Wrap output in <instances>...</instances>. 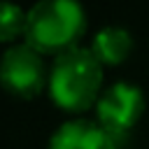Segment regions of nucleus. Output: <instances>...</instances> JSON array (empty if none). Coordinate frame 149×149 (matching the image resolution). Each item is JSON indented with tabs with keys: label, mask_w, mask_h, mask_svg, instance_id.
<instances>
[{
	"label": "nucleus",
	"mask_w": 149,
	"mask_h": 149,
	"mask_svg": "<svg viewBox=\"0 0 149 149\" xmlns=\"http://www.w3.org/2000/svg\"><path fill=\"white\" fill-rule=\"evenodd\" d=\"M86 33V12L77 0H40L28 7L26 42L40 54H61L77 47Z\"/></svg>",
	"instance_id": "f03ea898"
},
{
	"label": "nucleus",
	"mask_w": 149,
	"mask_h": 149,
	"mask_svg": "<svg viewBox=\"0 0 149 149\" xmlns=\"http://www.w3.org/2000/svg\"><path fill=\"white\" fill-rule=\"evenodd\" d=\"M144 112V93L137 84L119 79L102 88L95 102V121L109 133H123L133 128Z\"/></svg>",
	"instance_id": "20e7f679"
},
{
	"label": "nucleus",
	"mask_w": 149,
	"mask_h": 149,
	"mask_svg": "<svg viewBox=\"0 0 149 149\" xmlns=\"http://www.w3.org/2000/svg\"><path fill=\"white\" fill-rule=\"evenodd\" d=\"M49 84L42 54L28 42H14L0 56V86L16 98H35Z\"/></svg>",
	"instance_id": "7ed1b4c3"
},
{
	"label": "nucleus",
	"mask_w": 149,
	"mask_h": 149,
	"mask_svg": "<svg viewBox=\"0 0 149 149\" xmlns=\"http://www.w3.org/2000/svg\"><path fill=\"white\" fill-rule=\"evenodd\" d=\"M47 149H116V140L98 121L74 116L54 128Z\"/></svg>",
	"instance_id": "39448f33"
},
{
	"label": "nucleus",
	"mask_w": 149,
	"mask_h": 149,
	"mask_svg": "<svg viewBox=\"0 0 149 149\" xmlns=\"http://www.w3.org/2000/svg\"><path fill=\"white\" fill-rule=\"evenodd\" d=\"M88 49L102 65H119L133 51V33L126 26L107 23L93 33Z\"/></svg>",
	"instance_id": "423d86ee"
},
{
	"label": "nucleus",
	"mask_w": 149,
	"mask_h": 149,
	"mask_svg": "<svg viewBox=\"0 0 149 149\" xmlns=\"http://www.w3.org/2000/svg\"><path fill=\"white\" fill-rule=\"evenodd\" d=\"M49 95L65 112H84L102 93V63L88 47H70L49 65Z\"/></svg>",
	"instance_id": "f257e3e1"
},
{
	"label": "nucleus",
	"mask_w": 149,
	"mask_h": 149,
	"mask_svg": "<svg viewBox=\"0 0 149 149\" xmlns=\"http://www.w3.org/2000/svg\"><path fill=\"white\" fill-rule=\"evenodd\" d=\"M28 9L16 2H0V42H14L26 33Z\"/></svg>",
	"instance_id": "0eeeda50"
}]
</instances>
